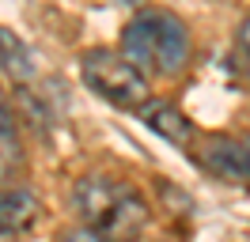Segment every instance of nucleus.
Segmentation results:
<instances>
[{"label":"nucleus","mask_w":250,"mask_h":242,"mask_svg":"<svg viewBox=\"0 0 250 242\" xmlns=\"http://www.w3.org/2000/svg\"><path fill=\"white\" fill-rule=\"evenodd\" d=\"M72 204L83 223V235L91 239H129L148 223V201L137 185L114 182L106 174H87L72 189Z\"/></svg>","instance_id":"nucleus-1"},{"label":"nucleus","mask_w":250,"mask_h":242,"mask_svg":"<svg viewBox=\"0 0 250 242\" xmlns=\"http://www.w3.org/2000/svg\"><path fill=\"white\" fill-rule=\"evenodd\" d=\"M122 53L148 76H178L189 64V30L174 12L148 8L125 23Z\"/></svg>","instance_id":"nucleus-2"},{"label":"nucleus","mask_w":250,"mask_h":242,"mask_svg":"<svg viewBox=\"0 0 250 242\" xmlns=\"http://www.w3.org/2000/svg\"><path fill=\"white\" fill-rule=\"evenodd\" d=\"M80 76L99 99L122 106V110H141L152 99L148 72H141L125 53H114V49H87L80 57Z\"/></svg>","instance_id":"nucleus-3"},{"label":"nucleus","mask_w":250,"mask_h":242,"mask_svg":"<svg viewBox=\"0 0 250 242\" xmlns=\"http://www.w3.org/2000/svg\"><path fill=\"white\" fill-rule=\"evenodd\" d=\"M141 121L156 136L171 140L178 148H186L189 140H193V121H189L174 102H167V99H148V102L141 106Z\"/></svg>","instance_id":"nucleus-4"},{"label":"nucleus","mask_w":250,"mask_h":242,"mask_svg":"<svg viewBox=\"0 0 250 242\" xmlns=\"http://www.w3.org/2000/svg\"><path fill=\"white\" fill-rule=\"evenodd\" d=\"M201 166L224 182H243V140L231 136H208L201 148Z\"/></svg>","instance_id":"nucleus-5"},{"label":"nucleus","mask_w":250,"mask_h":242,"mask_svg":"<svg viewBox=\"0 0 250 242\" xmlns=\"http://www.w3.org/2000/svg\"><path fill=\"white\" fill-rule=\"evenodd\" d=\"M38 223V197L27 189L0 193V235H27Z\"/></svg>","instance_id":"nucleus-6"},{"label":"nucleus","mask_w":250,"mask_h":242,"mask_svg":"<svg viewBox=\"0 0 250 242\" xmlns=\"http://www.w3.org/2000/svg\"><path fill=\"white\" fill-rule=\"evenodd\" d=\"M0 68L16 83H31L34 80V53L12 27H0Z\"/></svg>","instance_id":"nucleus-7"},{"label":"nucleus","mask_w":250,"mask_h":242,"mask_svg":"<svg viewBox=\"0 0 250 242\" xmlns=\"http://www.w3.org/2000/svg\"><path fill=\"white\" fill-rule=\"evenodd\" d=\"M23 163V140H19V129H16V118L4 110L0 102V182L12 178Z\"/></svg>","instance_id":"nucleus-8"},{"label":"nucleus","mask_w":250,"mask_h":242,"mask_svg":"<svg viewBox=\"0 0 250 242\" xmlns=\"http://www.w3.org/2000/svg\"><path fill=\"white\" fill-rule=\"evenodd\" d=\"M235 42H239V49H243V53L250 57V15L243 19V23H239V30H235Z\"/></svg>","instance_id":"nucleus-9"},{"label":"nucleus","mask_w":250,"mask_h":242,"mask_svg":"<svg viewBox=\"0 0 250 242\" xmlns=\"http://www.w3.org/2000/svg\"><path fill=\"white\" fill-rule=\"evenodd\" d=\"M243 182L250 185V136L243 140Z\"/></svg>","instance_id":"nucleus-10"}]
</instances>
